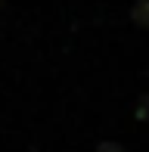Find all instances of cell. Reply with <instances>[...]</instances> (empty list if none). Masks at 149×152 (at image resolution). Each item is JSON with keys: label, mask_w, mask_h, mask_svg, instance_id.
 Segmentation results:
<instances>
[{"label": "cell", "mask_w": 149, "mask_h": 152, "mask_svg": "<svg viewBox=\"0 0 149 152\" xmlns=\"http://www.w3.org/2000/svg\"><path fill=\"white\" fill-rule=\"evenodd\" d=\"M146 75H149V68H146Z\"/></svg>", "instance_id": "277c9868"}, {"label": "cell", "mask_w": 149, "mask_h": 152, "mask_svg": "<svg viewBox=\"0 0 149 152\" xmlns=\"http://www.w3.org/2000/svg\"><path fill=\"white\" fill-rule=\"evenodd\" d=\"M134 115H137V118H143V121L149 118V90L137 96V102H134Z\"/></svg>", "instance_id": "7a4b0ae2"}, {"label": "cell", "mask_w": 149, "mask_h": 152, "mask_svg": "<svg viewBox=\"0 0 149 152\" xmlns=\"http://www.w3.org/2000/svg\"><path fill=\"white\" fill-rule=\"evenodd\" d=\"M131 19L140 28H149V0H134L131 3Z\"/></svg>", "instance_id": "6da1fadb"}, {"label": "cell", "mask_w": 149, "mask_h": 152, "mask_svg": "<svg viewBox=\"0 0 149 152\" xmlns=\"http://www.w3.org/2000/svg\"><path fill=\"white\" fill-rule=\"evenodd\" d=\"M96 152H127V146L118 143V140H99L96 143Z\"/></svg>", "instance_id": "3957f363"}]
</instances>
